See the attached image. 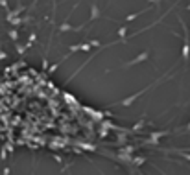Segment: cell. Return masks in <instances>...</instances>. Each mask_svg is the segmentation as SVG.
Here are the masks:
<instances>
[{
	"mask_svg": "<svg viewBox=\"0 0 190 175\" xmlns=\"http://www.w3.org/2000/svg\"><path fill=\"white\" fill-rule=\"evenodd\" d=\"M148 55H150L148 52H142L140 55H137V57H135L133 61H129V63H127V65H135V63H140V61H146V59H148Z\"/></svg>",
	"mask_w": 190,
	"mask_h": 175,
	"instance_id": "cell-1",
	"label": "cell"
},
{
	"mask_svg": "<svg viewBox=\"0 0 190 175\" xmlns=\"http://www.w3.org/2000/svg\"><path fill=\"white\" fill-rule=\"evenodd\" d=\"M138 96H140V92H137V94L129 96V98H127V100H124V102H122V105H131V103H133V102H135V100H137V98H138Z\"/></svg>",
	"mask_w": 190,
	"mask_h": 175,
	"instance_id": "cell-2",
	"label": "cell"
},
{
	"mask_svg": "<svg viewBox=\"0 0 190 175\" xmlns=\"http://www.w3.org/2000/svg\"><path fill=\"white\" fill-rule=\"evenodd\" d=\"M96 17H100V9L96 6H92L91 7V20H92V18H96Z\"/></svg>",
	"mask_w": 190,
	"mask_h": 175,
	"instance_id": "cell-3",
	"label": "cell"
},
{
	"mask_svg": "<svg viewBox=\"0 0 190 175\" xmlns=\"http://www.w3.org/2000/svg\"><path fill=\"white\" fill-rule=\"evenodd\" d=\"M61 32H74V28H72L70 24H68V22H65V24H61Z\"/></svg>",
	"mask_w": 190,
	"mask_h": 175,
	"instance_id": "cell-4",
	"label": "cell"
},
{
	"mask_svg": "<svg viewBox=\"0 0 190 175\" xmlns=\"http://www.w3.org/2000/svg\"><path fill=\"white\" fill-rule=\"evenodd\" d=\"M181 53H183V59H188V44L183 46V52H181Z\"/></svg>",
	"mask_w": 190,
	"mask_h": 175,
	"instance_id": "cell-5",
	"label": "cell"
},
{
	"mask_svg": "<svg viewBox=\"0 0 190 175\" xmlns=\"http://www.w3.org/2000/svg\"><path fill=\"white\" fill-rule=\"evenodd\" d=\"M138 15H140V13H133V15H129V17H127V18H126V20H135V18H137V17H138Z\"/></svg>",
	"mask_w": 190,
	"mask_h": 175,
	"instance_id": "cell-6",
	"label": "cell"
},
{
	"mask_svg": "<svg viewBox=\"0 0 190 175\" xmlns=\"http://www.w3.org/2000/svg\"><path fill=\"white\" fill-rule=\"evenodd\" d=\"M118 35H120V37H124V35H126V28H120L118 30Z\"/></svg>",
	"mask_w": 190,
	"mask_h": 175,
	"instance_id": "cell-7",
	"label": "cell"
},
{
	"mask_svg": "<svg viewBox=\"0 0 190 175\" xmlns=\"http://www.w3.org/2000/svg\"><path fill=\"white\" fill-rule=\"evenodd\" d=\"M148 2H152V4H157V6H159V4H161L162 0H148Z\"/></svg>",
	"mask_w": 190,
	"mask_h": 175,
	"instance_id": "cell-8",
	"label": "cell"
}]
</instances>
